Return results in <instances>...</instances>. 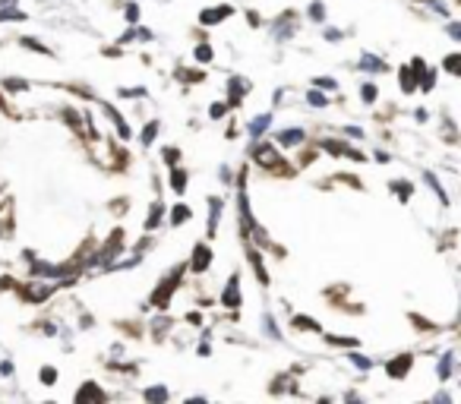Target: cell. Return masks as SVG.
<instances>
[{
    "mask_svg": "<svg viewBox=\"0 0 461 404\" xmlns=\"http://www.w3.org/2000/svg\"><path fill=\"white\" fill-rule=\"evenodd\" d=\"M253 158L259 161L262 168H278V161H281L278 152L272 149V145H256V149H253Z\"/></svg>",
    "mask_w": 461,
    "mask_h": 404,
    "instance_id": "cell-2",
    "label": "cell"
},
{
    "mask_svg": "<svg viewBox=\"0 0 461 404\" xmlns=\"http://www.w3.org/2000/svg\"><path fill=\"white\" fill-rule=\"evenodd\" d=\"M126 19H130V22H136V19H139V6H136V3H130V6H126Z\"/></svg>",
    "mask_w": 461,
    "mask_h": 404,
    "instance_id": "cell-31",
    "label": "cell"
},
{
    "mask_svg": "<svg viewBox=\"0 0 461 404\" xmlns=\"http://www.w3.org/2000/svg\"><path fill=\"white\" fill-rule=\"evenodd\" d=\"M272 123V114H259V117H253V123H250V133L253 136H259V133H266V126Z\"/></svg>",
    "mask_w": 461,
    "mask_h": 404,
    "instance_id": "cell-10",
    "label": "cell"
},
{
    "mask_svg": "<svg viewBox=\"0 0 461 404\" xmlns=\"http://www.w3.org/2000/svg\"><path fill=\"white\" fill-rule=\"evenodd\" d=\"M458 63H461V57H458V54H452V57L446 60V70H449V73H458Z\"/></svg>",
    "mask_w": 461,
    "mask_h": 404,
    "instance_id": "cell-28",
    "label": "cell"
},
{
    "mask_svg": "<svg viewBox=\"0 0 461 404\" xmlns=\"http://www.w3.org/2000/svg\"><path fill=\"white\" fill-rule=\"evenodd\" d=\"M209 234H215L218 228V218H221V199H209Z\"/></svg>",
    "mask_w": 461,
    "mask_h": 404,
    "instance_id": "cell-8",
    "label": "cell"
},
{
    "mask_svg": "<svg viewBox=\"0 0 461 404\" xmlns=\"http://www.w3.org/2000/svg\"><path fill=\"white\" fill-rule=\"evenodd\" d=\"M225 16H230V6H221V10H206V13H202V22L212 25V22H221Z\"/></svg>",
    "mask_w": 461,
    "mask_h": 404,
    "instance_id": "cell-11",
    "label": "cell"
},
{
    "mask_svg": "<svg viewBox=\"0 0 461 404\" xmlns=\"http://www.w3.org/2000/svg\"><path fill=\"white\" fill-rule=\"evenodd\" d=\"M230 105H240V98H243V92H246V82L243 79H230Z\"/></svg>",
    "mask_w": 461,
    "mask_h": 404,
    "instance_id": "cell-9",
    "label": "cell"
},
{
    "mask_svg": "<svg viewBox=\"0 0 461 404\" xmlns=\"http://www.w3.org/2000/svg\"><path fill=\"white\" fill-rule=\"evenodd\" d=\"M306 101H310L313 108H326L329 101H326V95H322V92H310V95H306Z\"/></svg>",
    "mask_w": 461,
    "mask_h": 404,
    "instance_id": "cell-23",
    "label": "cell"
},
{
    "mask_svg": "<svg viewBox=\"0 0 461 404\" xmlns=\"http://www.w3.org/2000/svg\"><path fill=\"white\" fill-rule=\"evenodd\" d=\"M221 303L225 306H240V278H237V275H230L225 294H221Z\"/></svg>",
    "mask_w": 461,
    "mask_h": 404,
    "instance_id": "cell-3",
    "label": "cell"
},
{
    "mask_svg": "<svg viewBox=\"0 0 461 404\" xmlns=\"http://www.w3.org/2000/svg\"><path fill=\"white\" fill-rule=\"evenodd\" d=\"M79 401H85V398H95V401H101L105 398V392L101 389H95V385H85V389H79V395H76Z\"/></svg>",
    "mask_w": 461,
    "mask_h": 404,
    "instance_id": "cell-16",
    "label": "cell"
},
{
    "mask_svg": "<svg viewBox=\"0 0 461 404\" xmlns=\"http://www.w3.org/2000/svg\"><path fill=\"white\" fill-rule=\"evenodd\" d=\"M196 60H202V63L212 60V48L209 45H199V48H196Z\"/></svg>",
    "mask_w": 461,
    "mask_h": 404,
    "instance_id": "cell-26",
    "label": "cell"
},
{
    "mask_svg": "<svg viewBox=\"0 0 461 404\" xmlns=\"http://www.w3.org/2000/svg\"><path fill=\"white\" fill-rule=\"evenodd\" d=\"M41 382H45V385H54V382H57V369H54V366H45V369H41Z\"/></svg>",
    "mask_w": 461,
    "mask_h": 404,
    "instance_id": "cell-24",
    "label": "cell"
},
{
    "mask_svg": "<svg viewBox=\"0 0 461 404\" xmlns=\"http://www.w3.org/2000/svg\"><path fill=\"white\" fill-rule=\"evenodd\" d=\"M158 221H161V202L152 205V212H149V218H146V231H155Z\"/></svg>",
    "mask_w": 461,
    "mask_h": 404,
    "instance_id": "cell-15",
    "label": "cell"
},
{
    "mask_svg": "<svg viewBox=\"0 0 461 404\" xmlns=\"http://www.w3.org/2000/svg\"><path fill=\"white\" fill-rule=\"evenodd\" d=\"M180 275H183V269H177V272H171V275H168V281L155 290V294H152V306H158V309H165V306H168L171 294H174L177 285H180Z\"/></svg>",
    "mask_w": 461,
    "mask_h": 404,
    "instance_id": "cell-1",
    "label": "cell"
},
{
    "mask_svg": "<svg viewBox=\"0 0 461 404\" xmlns=\"http://www.w3.org/2000/svg\"><path fill=\"white\" fill-rule=\"evenodd\" d=\"M376 98V85H363V101H373Z\"/></svg>",
    "mask_w": 461,
    "mask_h": 404,
    "instance_id": "cell-34",
    "label": "cell"
},
{
    "mask_svg": "<svg viewBox=\"0 0 461 404\" xmlns=\"http://www.w3.org/2000/svg\"><path fill=\"white\" fill-rule=\"evenodd\" d=\"M326 38H329V41H338V38H341V32H335V29H329V32H326Z\"/></svg>",
    "mask_w": 461,
    "mask_h": 404,
    "instance_id": "cell-41",
    "label": "cell"
},
{
    "mask_svg": "<svg viewBox=\"0 0 461 404\" xmlns=\"http://www.w3.org/2000/svg\"><path fill=\"white\" fill-rule=\"evenodd\" d=\"M171 186H174V193L186 190V174H183V171H174V174H171Z\"/></svg>",
    "mask_w": 461,
    "mask_h": 404,
    "instance_id": "cell-17",
    "label": "cell"
},
{
    "mask_svg": "<svg viewBox=\"0 0 461 404\" xmlns=\"http://www.w3.org/2000/svg\"><path fill=\"white\" fill-rule=\"evenodd\" d=\"M6 89L19 92V89H25V82H22V79H6Z\"/></svg>",
    "mask_w": 461,
    "mask_h": 404,
    "instance_id": "cell-35",
    "label": "cell"
},
{
    "mask_svg": "<svg viewBox=\"0 0 461 404\" xmlns=\"http://www.w3.org/2000/svg\"><path fill=\"white\" fill-rule=\"evenodd\" d=\"M3 19H25L22 13H16V10H0V22Z\"/></svg>",
    "mask_w": 461,
    "mask_h": 404,
    "instance_id": "cell-29",
    "label": "cell"
},
{
    "mask_svg": "<svg viewBox=\"0 0 461 404\" xmlns=\"http://www.w3.org/2000/svg\"><path fill=\"white\" fill-rule=\"evenodd\" d=\"M351 360H354V363L360 366V369H370V360H366V357H360V354H351Z\"/></svg>",
    "mask_w": 461,
    "mask_h": 404,
    "instance_id": "cell-33",
    "label": "cell"
},
{
    "mask_svg": "<svg viewBox=\"0 0 461 404\" xmlns=\"http://www.w3.org/2000/svg\"><path fill=\"white\" fill-rule=\"evenodd\" d=\"M278 142H281V145H297V142H303V130H288V133H281Z\"/></svg>",
    "mask_w": 461,
    "mask_h": 404,
    "instance_id": "cell-12",
    "label": "cell"
},
{
    "mask_svg": "<svg viewBox=\"0 0 461 404\" xmlns=\"http://www.w3.org/2000/svg\"><path fill=\"white\" fill-rule=\"evenodd\" d=\"M240 231L253 234V218H250V205H246V196H243V183H240Z\"/></svg>",
    "mask_w": 461,
    "mask_h": 404,
    "instance_id": "cell-6",
    "label": "cell"
},
{
    "mask_svg": "<svg viewBox=\"0 0 461 404\" xmlns=\"http://www.w3.org/2000/svg\"><path fill=\"white\" fill-rule=\"evenodd\" d=\"M360 70H366V73H382V70H386V63L376 60L373 54H360Z\"/></svg>",
    "mask_w": 461,
    "mask_h": 404,
    "instance_id": "cell-7",
    "label": "cell"
},
{
    "mask_svg": "<svg viewBox=\"0 0 461 404\" xmlns=\"http://www.w3.org/2000/svg\"><path fill=\"white\" fill-rule=\"evenodd\" d=\"M319 89H335V79H319Z\"/></svg>",
    "mask_w": 461,
    "mask_h": 404,
    "instance_id": "cell-40",
    "label": "cell"
},
{
    "mask_svg": "<svg viewBox=\"0 0 461 404\" xmlns=\"http://www.w3.org/2000/svg\"><path fill=\"white\" fill-rule=\"evenodd\" d=\"M310 16H313V19H322V16H326V6H322V3H313V6H310Z\"/></svg>",
    "mask_w": 461,
    "mask_h": 404,
    "instance_id": "cell-30",
    "label": "cell"
},
{
    "mask_svg": "<svg viewBox=\"0 0 461 404\" xmlns=\"http://www.w3.org/2000/svg\"><path fill=\"white\" fill-rule=\"evenodd\" d=\"M449 35H452V38H455V41L461 38V29H458V22H452V25H449Z\"/></svg>",
    "mask_w": 461,
    "mask_h": 404,
    "instance_id": "cell-37",
    "label": "cell"
},
{
    "mask_svg": "<svg viewBox=\"0 0 461 404\" xmlns=\"http://www.w3.org/2000/svg\"><path fill=\"white\" fill-rule=\"evenodd\" d=\"M332 345H345V347H357V341L354 338H329Z\"/></svg>",
    "mask_w": 461,
    "mask_h": 404,
    "instance_id": "cell-32",
    "label": "cell"
},
{
    "mask_svg": "<svg viewBox=\"0 0 461 404\" xmlns=\"http://www.w3.org/2000/svg\"><path fill=\"white\" fill-rule=\"evenodd\" d=\"M165 161H168V165H174V161H177V149H165Z\"/></svg>",
    "mask_w": 461,
    "mask_h": 404,
    "instance_id": "cell-36",
    "label": "cell"
},
{
    "mask_svg": "<svg viewBox=\"0 0 461 404\" xmlns=\"http://www.w3.org/2000/svg\"><path fill=\"white\" fill-rule=\"evenodd\" d=\"M417 89V79L411 76V66H404L401 70V92H414Z\"/></svg>",
    "mask_w": 461,
    "mask_h": 404,
    "instance_id": "cell-14",
    "label": "cell"
},
{
    "mask_svg": "<svg viewBox=\"0 0 461 404\" xmlns=\"http://www.w3.org/2000/svg\"><path fill=\"white\" fill-rule=\"evenodd\" d=\"M22 48H29V51H35V54H51V51L41 45V41H32V38H22Z\"/></svg>",
    "mask_w": 461,
    "mask_h": 404,
    "instance_id": "cell-22",
    "label": "cell"
},
{
    "mask_svg": "<svg viewBox=\"0 0 461 404\" xmlns=\"http://www.w3.org/2000/svg\"><path fill=\"white\" fill-rule=\"evenodd\" d=\"M407 369H411V354H401L398 360H392V363H389V376H392V379H401Z\"/></svg>",
    "mask_w": 461,
    "mask_h": 404,
    "instance_id": "cell-5",
    "label": "cell"
},
{
    "mask_svg": "<svg viewBox=\"0 0 461 404\" xmlns=\"http://www.w3.org/2000/svg\"><path fill=\"white\" fill-rule=\"evenodd\" d=\"M262 325H266V332L272 338H278V329H275V319H272V316H262Z\"/></svg>",
    "mask_w": 461,
    "mask_h": 404,
    "instance_id": "cell-27",
    "label": "cell"
},
{
    "mask_svg": "<svg viewBox=\"0 0 461 404\" xmlns=\"http://www.w3.org/2000/svg\"><path fill=\"white\" fill-rule=\"evenodd\" d=\"M209 262H212L209 246H202V243H199V246L193 250V265H190V269H193L196 275H199V272H206V269H209Z\"/></svg>",
    "mask_w": 461,
    "mask_h": 404,
    "instance_id": "cell-4",
    "label": "cell"
},
{
    "mask_svg": "<svg viewBox=\"0 0 461 404\" xmlns=\"http://www.w3.org/2000/svg\"><path fill=\"white\" fill-rule=\"evenodd\" d=\"M146 398H149V401H165V398H168V389L152 385V389H146Z\"/></svg>",
    "mask_w": 461,
    "mask_h": 404,
    "instance_id": "cell-21",
    "label": "cell"
},
{
    "mask_svg": "<svg viewBox=\"0 0 461 404\" xmlns=\"http://www.w3.org/2000/svg\"><path fill=\"white\" fill-rule=\"evenodd\" d=\"M155 133H158V123H149L146 130H142V145H152V139H155Z\"/></svg>",
    "mask_w": 461,
    "mask_h": 404,
    "instance_id": "cell-25",
    "label": "cell"
},
{
    "mask_svg": "<svg viewBox=\"0 0 461 404\" xmlns=\"http://www.w3.org/2000/svg\"><path fill=\"white\" fill-rule=\"evenodd\" d=\"M294 325L303 329V332H319V325H316L313 319H306V316H294Z\"/></svg>",
    "mask_w": 461,
    "mask_h": 404,
    "instance_id": "cell-19",
    "label": "cell"
},
{
    "mask_svg": "<svg viewBox=\"0 0 461 404\" xmlns=\"http://www.w3.org/2000/svg\"><path fill=\"white\" fill-rule=\"evenodd\" d=\"M452 363H455V357H452V354H442V360H439V379H442V382L452 376Z\"/></svg>",
    "mask_w": 461,
    "mask_h": 404,
    "instance_id": "cell-13",
    "label": "cell"
},
{
    "mask_svg": "<svg viewBox=\"0 0 461 404\" xmlns=\"http://www.w3.org/2000/svg\"><path fill=\"white\" fill-rule=\"evenodd\" d=\"M395 190H398V196H401V199H407V193H411V190H407V183H398Z\"/></svg>",
    "mask_w": 461,
    "mask_h": 404,
    "instance_id": "cell-39",
    "label": "cell"
},
{
    "mask_svg": "<svg viewBox=\"0 0 461 404\" xmlns=\"http://www.w3.org/2000/svg\"><path fill=\"white\" fill-rule=\"evenodd\" d=\"M108 114H111V117H114V123H117V133H120V136H123V139H126V136H130V126H126V123H123V117H120V114H117V111H114V108H108Z\"/></svg>",
    "mask_w": 461,
    "mask_h": 404,
    "instance_id": "cell-18",
    "label": "cell"
},
{
    "mask_svg": "<svg viewBox=\"0 0 461 404\" xmlns=\"http://www.w3.org/2000/svg\"><path fill=\"white\" fill-rule=\"evenodd\" d=\"M186 218H190V209H186V205H177L174 215H171V225H183Z\"/></svg>",
    "mask_w": 461,
    "mask_h": 404,
    "instance_id": "cell-20",
    "label": "cell"
},
{
    "mask_svg": "<svg viewBox=\"0 0 461 404\" xmlns=\"http://www.w3.org/2000/svg\"><path fill=\"white\" fill-rule=\"evenodd\" d=\"M0 373H3V376L13 373V363H10V360H3V363H0Z\"/></svg>",
    "mask_w": 461,
    "mask_h": 404,
    "instance_id": "cell-38",
    "label": "cell"
}]
</instances>
